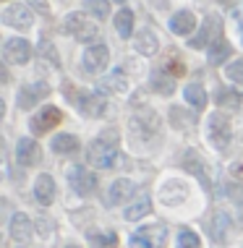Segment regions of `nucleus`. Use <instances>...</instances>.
Here are the masks:
<instances>
[{"instance_id":"nucleus-8","label":"nucleus","mask_w":243,"mask_h":248,"mask_svg":"<svg viewBox=\"0 0 243 248\" xmlns=\"http://www.w3.org/2000/svg\"><path fill=\"white\" fill-rule=\"evenodd\" d=\"M217 37H220V16H207L204 18V26H201V31L196 37L191 39V42H188V47H212L214 42H217Z\"/></svg>"},{"instance_id":"nucleus-39","label":"nucleus","mask_w":243,"mask_h":248,"mask_svg":"<svg viewBox=\"0 0 243 248\" xmlns=\"http://www.w3.org/2000/svg\"><path fill=\"white\" fill-rule=\"evenodd\" d=\"M230 175H233L235 180H243V162H235V165L230 167Z\"/></svg>"},{"instance_id":"nucleus-28","label":"nucleus","mask_w":243,"mask_h":248,"mask_svg":"<svg viewBox=\"0 0 243 248\" xmlns=\"http://www.w3.org/2000/svg\"><path fill=\"white\" fill-rule=\"evenodd\" d=\"M217 105L222 110H238L241 107V94L238 92H230V89H220L217 92Z\"/></svg>"},{"instance_id":"nucleus-40","label":"nucleus","mask_w":243,"mask_h":248,"mask_svg":"<svg viewBox=\"0 0 243 248\" xmlns=\"http://www.w3.org/2000/svg\"><path fill=\"white\" fill-rule=\"evenodd\" d=\"M65 248H79V246H65Z\"/></svg>"},{"instance_id":"nucleus-10","label":"nucleus","mask_w":243,"mask_h":248,"mask_svg":"<svg viewBox=\"0 0 243 248\" xmlns=\"http://www.w3.org/2000/svg\"><path fill=\"white\" fill-rule=\"evenodd\" d=\"M107 60H110V52H107L105 45H92V47H86L81 63H84L86 73H99L107 68Z\"/></svg>"},{"instance_id":"nucleus-3","label":"nucleus","mask_w":243,"mask_h":248,"mask_svg":"<svg viewBox=\"0 0 243 248\" xmlns=\"http://www.w3.org/2000/svg\"><path fill=\"white\" fill-rule=\"evenodd\" d=\"M167 227L165 225H146L131 235V248H165Z\"/></svg>"},{"instance_id":"nucleus-21","label":"nucleus","mask_w":243,"mask_h":248,"mask_svg":"<svg viewBox=\"0 0 243 248\" xmlns=\"http://www.w3.org/2000/svg\"><path fill=\"white\" fill-rule=\"evenodd\" d=\"M11 235L16 238V240H29L32 238V222H29V217L26 214H13V219H11Z\"/></svg>"},{"instance_id":"nucleus-6","label":"nucleus","mask_w":243,"mask_h":248,"mask_svg":"<svg viewBox=\"0 0 243 248\" xmlns=\"http://www.w3.org/2000/svg\"><path fill=\"white\" fill-rule=\"evenodd\" d=\"M60 120H63V112H60L58 107L47 105V107H42V110H39L37 115L29 120V128L34 131V133H45V131L55 128V125L60 123Z\"/></svg>"},{"instance_id":"nucleus-33","label":"nucleus","mask_w":243,"mask_h":248,"mask_svg":"<svg viewBox=\"0 0 243 248\" xmlns=\"http://www.w3.org/2000/svg\"><path fill=\"white\" fill-rule=\"evenodd\" d=\"M39 58H47L52 65H60V58L55 47H52V42H47V39H39Z\"/></svg>"},{"instance_id":"nucleus-31","label":"nucleus","mask_w":243,"mask_h":248,"mask_svg":"<svg viewBox=\"0 0 243 248\" xmlns=\"http://www.w3.org/2000/svg\"><path fill=\"white\" fill-rule=\"evenodd\" d=\"M170 120L175 128H191L194 123H196V118H183V107H170Z\"/></svg>"},{"instance_id":"nucleus-30","label":"nucleus","mask_w":243,"mask_h":248,"mask_svg":"<svg viewBox=\"0 0 243 248\" xmlns=\"http://www.w3.org/2000/svg\"><path fill=\"white\" fill-rule=\"evenodd\" d=\"M84 5H86V11L97 18H107V13H110V3H107V0H84Z\"/></svg>"},{"instance_id":"nucleus-19","label":"nucleus","mask_w":243,"mask_h":248,"mask_svg":"<svg viewBox=\"0 0 243 248\" xmlns=\"http://www.w3.org/2000/svg\"><path fill=\"white\" fill-rule=\"evenodd\" d=\"M133 180H128V178H120V180H115V183L110 186V196H107V204L110 206H115V204H120V201H126L128 196L133 193Z\"/></svg>"},{"instance_id":"nucleus-11","label":"nucleus","mask_w":243,"mask_h":248,"mask_svg":"<svg viewBox=\"0 0 243 248\" xmlns=\"http://www.w3.org/2000/svg\"><path fill=\"white\" fill-rule=\"evenodd\" d=\"M50 94V86H47L45 81H37V84H29V86H24L21 92H18V107L21 110H32L37 102H42V99Z\"/></svg>"},{"instance_id":"nucleus-7","label":"nucleus","mask_w":243,"mask_h":248,"mask_svg":"<svg viewBox=\"0 0 243 248\" xmlns=\"http://www.w3.org/2000/svg\"><path fill=\"white\" fill-rule=\"evenodd\" d=\"M68 180H71V188L76 193H81V196H86V193H92L94 188H97V178H94V172H89L84 165L71 167Z\"/></svg>"},{"instance_id":"nucleus-15","label":"nucleus","mask_w":243,"mask_h":248,"mask_svg":"<svg viewBox=\"0 0 243 248\" xmlns=\"http://www.w3.org/2000/svg\"><path fill=\"white\" fill-rule=\"evenodd\" d=\"M105 110H107L105 94H86V97H81V115H86V118H102Z\"/></svg>"},{"instance_id":"nucleus-22","label":"nucleus","mask_w":243,"mask_h":248,"mask_svg":"<svg viewBox=\"0 0 243 248\" xmlns=\"http://www.w3.org/2000/svg\"><path fill=\"white\" fill-rule=\"evenodd\" d=\"M133 42H136V50L141 52V55H154V52H157V47H160V45H157V37H154L149 29H141Z\"/></svg>"},{"instance_id":"nucleus-13","label":"nucleus","mask_w":243,"mask_h":248,"mask_svg":"<svg viewBox=\"0 0 243 248\" xmlns=\"http://www.w3.org/2000/svg\"><path fill=\"white\" fill-rule=\"evenodd\" d=\"M39 144L34 141V139H18V144H16V159H18V165H24V167H32V165H37L39 162Z\"/></svg>"},{"instance_id":"nucleus-2","label":"nucleus","mask_w":243,"mask_h":248,"mask_svg":"<svg viewBox=\"0 0 243 248\" xmlns=\"http://www.w3.org/2000/svg\"><path fill=\"white\" fill-rule=\"evenodd\" d=\"M63 29L68 31L73 39H79V42H92V39L99 34V26L94 21H89L84 13H71L63 21Z\"/></svg>"},{"instance_id":"nucleus-25","label":"nucleus","mask_w":243,"mask_h":248,"mask_svg":"<svg viewBox=\"0 0 243 248\" xmlns=\"http://www.w3.org/2000/svg\"><path fill=\"white\" fill-rule=\"evenodd\" d=\"M183 97H186V102L194 105L196 110H201V107L207 105V92L201 89L199 84H188L186 89H183Z\"/></svg>"},{"instance_id":"nucleus-32","label":"nucleus","mask_w":243,"mask_h":248,"mask_svg":"<svg viewBox=\"0 0 243 248\" xmlns=\"http://www.w3.org/2000/svg\"><path fill=\"white\" fill-rule=\"evenodd\" d=\"M199 235L194 230H188V227H183V230L178 232V248H199Z\"/></svg>"},{"instance_id":"nucleus-16","label":"nucleus","mask_w":243,"mask_h":248,"mask_svg":"<svg viewBox=\"0 0 243 248\" xmlns=\"http://www.w3.org/2000/svg\"><path fill=\"white\" fill-rule=\"evenodd\" d=\"M99 94H105V92H115V94H123V92L128 89V81H126V73L123 71H110L107 76L102 78V81L97 84Z\"/></svg>"},{"instance_id":"nucleus-42","label":"nucleus","mask_w":243,"mask_h":248,"mask_svg":"<svg viewBox=\"0 0 243 248\" xmlns=\"http://www.w3.org/2000/svg\"><path fill=\"white\" fill-rule=\"evenodd\" d=\"M118 3H123V0H118Z\"/></svg>"},{"instance_id":"nucleus-23","label":"nucleus","mask_w":243,"mask_h":248,"mask_svg":"<svg viewBox=\"0 0 243 248\" xmlns=\"http://www.w3.org/2000/svg\"><path fill=\"white\" fill-rule=\"evenodd\" d=\"M52 152H58V154H73V152H79V139L76 136H71V133H60V136L52 139Z\"/></svg>"},{"instance_id":"nucleus-34","label":"nucleus","mask_w":243,"mask_h":248,"mask_svg":"<svg viewBox=\"0 0 243 248\" xmlns=\"http://www.w3.org/2000/svg\"><path fill=\"white\" fill-rule=\"evenodd\" d=\"M227 78H230L233 84H243V60H233L230 65L225 68Z\"/></svg>"},{"instance_id":"nucleus-17","label":"nucleus","mask_w":243,"mask_h":248,"mask_svg":"<svg viewBox=\"0 0 243 248\" xmlns=\"http://www.w3.org/2000/svg\"><path fill=\"white\" fill-rule=\"evenodd\" d=\"M34 196H37V201H39L42 206H50L52 199H55V180L47 175V172H42V175L37 178V183H34Z\"/></svg>"},{"instance_id":"nucleus-12","label":"nucleus","mask_w":243,"mask_h":248,"mask_svg":"<svg viewBox=\"0 0 243 248\" xmlns=\"http://www.w3.org/2000/svg\"><path fill=\"white\" fill-rule=\"evenodd\" d=\"M180 162H183V167L191 175H196L199 178V183L204 186V188H209L212 186V180H209V172H207V165H204V159L196 154V149H186L183 152V157H180Z\"/></svg>"},{"instance_id":"nucleus-35","label":"nucleus","mask_w":243,"mask_h":248,"mask_svg":"<svg viewBox=\"0 0 243 248\" xmlns=\"http://www.w3.org/2000/svg\"><path fill=\"white\" fill-rule=\"evenodd\" d=\"M92 243H97V246H115L118 238H115V232H105V235H92Z\"/></svg>"},{"instance_id":"nucleus-26","label":"nucleus","mask_w":243,"mask_h":248,"mask_svg":"<svg viewBox=\"0 0 243 248\" xmlns=\"http://www.w3.org/2000/svg\"><path fill=\"white\" fill-rule=\"evenodd\" d=\"M149 209H152L149 196H141L136 204H131V206L126 209V219H128V222H136V219L144 217V214H149Z\"/></svg>"},{"instance_id":"nucleus-5","label":"nucleus","mask_w":243,"mask_h":248,"mask_svg":"<svg viewBox=\"0 0 243 248\" xmlns=\"http://www.w3.org/2000/svg\"><path fill=\"white\" fill-rule=\"evenodd\" d=\"M29 58H32V45L26 42V39H18V37L5 39V45H3V60H5V63L21 65Z\"/></svg>"},{"instance_id":"nucleus-27","label":"nucleus","mask_w":243,"mask_h":248,"mask_svg":"<svg viewBox=\"0 0 243 248\" xmlns=\"http://www.w3.org/2000/svg\"><path fill=\"white\" fill-rule=\"evenodd\" d=\"M152 89H157L160 94H167V97L173 94V92H175V84H173V78L167 76V71L152 73Z\"/></svg>"},{"instance_id":"nucleus-9","label":"nucleus","mask_w":243,"mask_h":248,"mask_svg":"<svg viewBox=\"0 0 243 248\" xmlns=\"http://www.w3.org/2000/svg\"><path fill=\"white\" fill-rule=\"evenodd\" d=\"M0 21L5 26H13V29H32L34 18H32V13L26 5H8V8L3 11V16H0Z\"/></svg>"},{"instance_id":"nucleus-41","label":"nucleus","mask_w":243,"mask_h":248,"mask_svg":"<svg viewBox=\"0 0 243 248\" xmlns=\"http://www.w3.org/2000/svg\"><path fill=\"white\" fill-rule=\"evenodd\" d=\"M241 217H243V204H241Z\"/></svg>"},{"instance_id":"nucleus-18","label":"nucleus","mask_w":243,"mask_h":248,"mask_svg":"<svg viewBox=\"0 0 243 248\" xmlns=\"http://www.w3.org/2000/svg\"><path fill=\"white\" fill-rule=\"evenodd\" d=\"M170 29H173V34L186 37V34H191V31L196 29V18H194L191 11H180L170 18Z\"/></svg>"},{"instance_id":"nucleus-36","label":"nucleus","mask_w":243,"mask_h":248,"mask_svg":"<svg viewBox=\"0 0 243 248\" xmlns=\"http://www.w3.org/2000/svg\"><path fill=\"white\" fill-rule=\"evenodd\" d=\"M165 71H170L173 76H180V73H183V63H180V60H173V63H165Z\"/></svg>"},{"instance_id":"nucleus-38","label":"nucleus","mask_w":243,"mask_h":248,"mask_svg":"<svg viewBox=\"0 0 243 248\" xmlns=\"http://www.w3.org/2000/svg\"><path fill=\"white\" fill-rule=\"evenodd\" d=\"M26 5H32V8L39 11V13H47V11H50V8H47L45 0H26Z\"/></svg>"},{"instance_id":"nucleus-29","label":"nucleus","mask_w":243,"mask_h":248,"mask_svg":"<svg viewBox=\"0 0 243 248\" xmlns=\"http://www.w3.org/2000/svg\"><path fill=\"white\" fill-rule=\"evenodd\" d=\"M230 50H233L230 42H222V39H217V42L209 47V63H212V65H220L222 60L230 55Z\"/></svg>"},{"instance_id":"nucleus-24","label":"nucleus","mask_w":243,"mask_h":248,"mask_svg":"<svg viewBox=\"0 0 243 248\" xmlns=\"http://www.w3.org/2000/svg\"><path fill=\"white\" fill-rule=\"evenodd\" d=\"M115 29H118V34L123 37V39H128V37L133 34V13L128 11V8L118 11V16H115Z\"/></svg>"},{"instance_id":"nucleus-37","label":"nucleus","mask_w":243,"mask_h":248,"mask_svg":"<svg viewBox=\"0 0 243 248\" xmlns=\"http://www.w3.org/2000/svg\"><path fill=\"white\" fill-rule=\"evenodd\" d=\"M233 24H235V34H238V42L243 45V24H241V16H238V11H233Z\"/></svg>"},{"instance_id":"nucleus-14","label":"nucleus","mask_w":243,"mask_h":248,"mask_svg":"<svg viewBox=\"0 0 243 248\" xmlns=\"http://www.w3.org/2000/svg\"><path fill=\"white\" fill-rule=\"evenodd\" d=\"M230 217L225 212H217L212 219H209V235H212L214 243H225L227 235H230Z\"/></svg>"},{"instance_id":"nucleus-4","label":"nucleus","mask_w":243,"mask_h":248,"mask_svg":"<svg viewBox=\"0 0 243 248\" xmlns=\"http://www.w3.org/2000/svg\"><path fill=\"white\" fill-rule=\"evenodd\" d=\"M207 139L212 141L217 149H227L230 146V120H227L222 112H212L207 120Z\"/></svg>"},{"instance_id":"nucleus-20","label":"nucleus","mask_w":243,"mask_h":248,"mask_svg":"<svg viewBox=\"0 0 243 248\" xmlns=\"http://www.w3.org/2000/svg\"><path fill=\"white\" fill-rule=\"evenodd\" d=\"M186 196H188V191L180 180H167L162 186V201L165 204H180V201H186Z\"/></svg>"},{"instance_id":"nucleus-1","label":"nucleus","mask_w":243,"mask_h":248,"mask_svg":"<svg viewBox=\"0 0 243 248\" xmlns=\"http://www.w3.org/2000/svg\"><path fill=\"white\" fill-rule=\"evenodd\" d=\"M86 159H89V165L99 167V170L113 167L118 159V133L107 131L97 139V141H92L89 149H86Z\"/></svg>"}]
</instances>
